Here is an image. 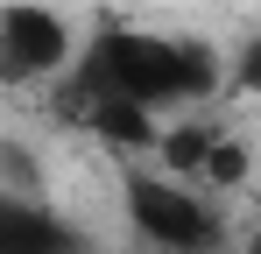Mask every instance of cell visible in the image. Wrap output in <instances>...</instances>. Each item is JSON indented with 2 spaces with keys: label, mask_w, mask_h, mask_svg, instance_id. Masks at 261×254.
<instances>
[{
  "label": "cell",
  "mask_w": 261,
  "mask_h": 254,
  "mask_svg": "<svg viewBox=\"0 0 261 254\" xmlns=\"http://www.w3.org/2000/svg\"><path fill=\"white\" fill-rule=\"evenodd\" d=\"M71 64V29L57 7H36V0H7L0 14V78L7 85H36L57 78Z\"/></svg>",
  "instance_id": "cell-3"
},
{
  "label": "cell",
  "mask_w": 261,
  "mask_h": 254,
  "mask_svg": "<svg viewBox=\"0 0 261 254\" xmlns=\"http://www.w3.org/2000/svg\"><path fill=\"white\" fill-rule=\"evenodd\" d=\"M78 92L92 99H134V106H198L226 85L212 42L198 36H148V29H99L71 71Z\"/></svg>",
  "instance_id": "cell-1"
},
{
  "label": "cell",
  "mask_w": 261,
  "mask_h": 254,
  "mask_svg": "<svg viewBox=\"0 0 261 254\" xmlns=\"http://www.w3.org/2000/svg\"><path fill=\"white\" fill-rule=\"evenodd\" d=\"M120 205H127V226L155 254H219V212L170 169H127Z\"/></svg>",
  "instance_id": "cell-2"
},
{
  "label": "cell",
  "mask_w": 261,
  "mask_h": 254,
  "mask_svg": "<svg viewBox=\"0 0 261 254\" xmlns=\"http://www.w3.org/2000/svg\"><path fill=\"white\" fill-rule=\"evenodd\" d=\"M198 184H226V191H233V184H247V148L219 134V141H212V163H205V176H198Z\"/></svg>",
  "instance_id": "cell-6"
},
{
  "label": "cell",
  "mask_w": 261,
  "mask_h": 254,
  "mask_svg": "<svg viewBox=\"0 0 261 254\" xmlns=\"http://www.w3.org/2000/svg\"><path fill=\"white\" fill-rule=\"evenodd\" d=\"M212 141H219V127H170L155 156H163V169H170V176H205Z\"/></svg>",
  "instance_id": "cell-5"
},
{
  "label": "cell",
  "mask_w": 261,
  "mask_h": 254,
  "mask_svg": "<svg viewBox=\"0 0 261 254\" xmlns=\"http://www.w3.org/2000/svg\"><path fill=\"white\" fill-rule=\"evenodd\" d=\"M226 85H233V92H254V99H261V36H247V42H240V57H233Z\"/></svg>",
  "instance_id": "cell-7"
},
{
  "label": "cell",
  "mask_w": 261,
  "mask_h": 254,
  "mask_svg": "<svg viewBox=\"0 0 261 254\" xmlns=\"http://www.w3.org/2000/svg\"><path fill=\"white\" fill-rule=\"evenodd\" d=\"M0 254H92V240L49 212L43 198H7L0 191Z\"/></svg>",
  "instance_id": "cell-4"
},
{
  "label": "cell",
  "mask_w": 261,
  "mask_h": 254,
  "mask_svg": "<svg viewBox=\"0 0 261 254\" xmlns=\"http://www.w3.org/2000/svg\"><path fill=\"white\" fill-rule=\"evenodd\" d=\"M240 254H261V226H254V233H247V240H240Z\"/></svg>",
  "instance_id": "cell-8"
}]
</instances>
